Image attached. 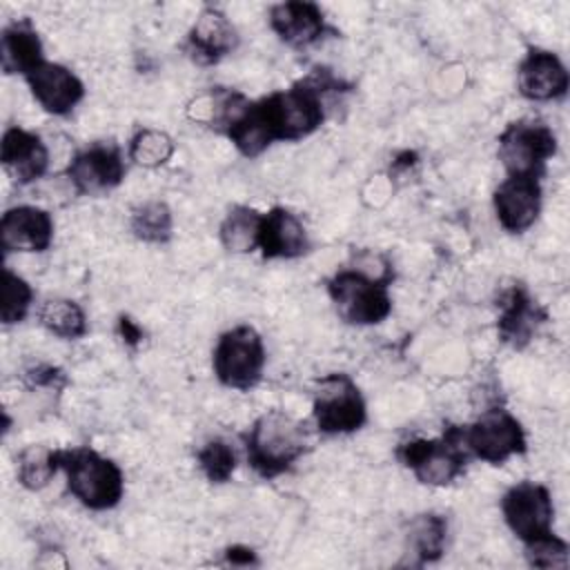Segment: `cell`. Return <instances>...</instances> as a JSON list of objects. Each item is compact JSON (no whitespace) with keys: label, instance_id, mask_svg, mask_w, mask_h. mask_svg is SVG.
I'll use <instances>...</instances> for the list:
<instances>
[{"label":"cell","instance_id":"6da1fadb","mask_svg":"<svg viewBox=\"0 0 570 570\" xmlns=\"http://www.w3.org/2000/svg\"><path fill=\"white\" fill-rule=\"evenodd\" d=\"M240 439L249 468L267 481L289 472L309 452L305 423L278 407L258 414Z\"/></svg>","mask_w":570,"mask_h":570},{"label":"cell","instance_id":"7a4b0ae2","mask_svg":"<svg viewBox=\"0 0 570 570\" xmlns=\"http://www.w3.org/2000/svg\"><path fill=\"white\" fill-rule=\"evenodd\" d=\"M58 465L67 479L69 494L87 510L105 512L125 497L122 468L94 448H58Z\"/></svg>","mask_w":570,"mask_h":570},{"label":"cell","instance_id":"3957f363","mask_svg":"<svg viewBox=\"0 0 570 570\" xmlns=\"http://www.w3.org/2000/svg\"><path fill=\"white\" fill-rule=\"evenodd\" d=\"M394 456L419 483L432 488H445L456 481L470 461L463 445V425H445L434 439L401 441Z\"/></svg>","mask_w":570,"mask_h":570},{"label":"cell","instance_id":"277c9868","mask_svg":"<svg viewBox=\"0 0 570 570\" xmlns=\"http://www.w3.org/2000/svg\"><path fill=\"white\" fill-rule=\"evenodd\" d=\"M336 316L356 327L379 325L392 314L390 283L374 278L354 265L336 269L325 283Z\"/></svg>","mask_w":570,"mask_h":570},{"label":"cell","instance_id":"5b68a950","mask_svg":"<svg viewBox=\"0 0 570 570\" xmlns=\"http://www.w3.org/2000/svg\"><path fill=\"white\" fill-rule=\"evenodd\" d=\"M258 100L274 142H298L321 129L327 116L325 96L307 78H301L292 87L272 91Z\"/></svg>","mask_w":570,"mask_h":570},{"label":"cell","instance_id":"8992f818","mask_svg":"<svg viewBox=\"0 0 570 570\" xmlns=\"http://www.w3.org/2000/svg\"><path fill=\"white\" fill-rule=\"evenodd\" d=\"M267 352L256 327L240 323L225 330L212 350V372L223 387L249 392L263 379Z\"/></svg>","mask_w":570,"mask_h":570},{"label":"cell","instance_id":"52a82bcc","mask_svg":"<svg viewBox=\"0 0 570 570\" xmlns=\"http://www.w3.org/2000/svg\"><path fill=\"white\" fill-rule=\"evenodd\" d=\"M314 428L325 436L352 434L367 423V403L358 383L345 372H330L314 385Z\"/></svg>","mask_w":570,"mask_h":570},{"label":"cell","instance_id":"ba28073f","mask_svg":"<svg viewBox=\"0 0 570 570\" xmlns=\"http://www.w3.org/2000/svg\"><path fill=\"white\" fill-rule=\"evenodd\" d=\"M557 149L559 142L552 127L534 118L510 122L497 138V156L505 176L541 178Z\"/></svg>","mask_w":570,"mask_h":570},{"label":"cell","instance_id":"9c48e42d","mask_svg":"<svg viewBox=\"0 0 570 570\" xmlns=\"http://www.w3.org/2000/svg\"><path fill=\"white\" fill-rule=\"evenodd\" d=\"M463 445L470 459L503 465L508 459L528 450V436L525 428L510 410L490 407L470 425H463Z\"/></svg>","mask_w":570,"mask_h":570},{"label":"cell","instance_id":"30bf717a","mask_svg":"<svg viewBox=\"0 0 570 570\" xmlns=\"http://www.w3.org/2000/svg\"><path fill=\"white\" fill-rule=\"evenodd\" d=\"M501 514L508 530L521 541L530 543L552 532L554 503L543 483L519 481L501 497Z\"/></svg>","mask_w":570,"mask_h":570},{"label":"cell","instance_id":"8fae6325","mask_svg":"<svg viewBox=\"0 0 570 570\" xmlns=\"http://www.w3.org/2000/svg\"><path fill=\"white\" fill-rule=\"evenodd\" d=\"M127 174V163L120 145L98 140L76 151L65 167V176L80 196H102L116 189Z\"/></svg>","mask_w":570,"mask_h":570},{"label":"cell","instance_id":"7c38bea8","mask_svg":"<svg viewBox=\"0 0 570 570\" xmlns=\"http://www.w3.org/2000/svg\"><path fill=\"white\" fill-rule=\"evenodd\" d=\"M497 307L499 341L512 350H525L550 318L543 303H539L523 283L503 289Z\"/></svg>","mask_w":570,"mask_h":570},{"label":"cell","instance_id":"4fadbf2b","mask_svg":"<svg viewBox=\"0 0 570 570\" xmlns=\"http://www.w3.org/2000/svg\"><path fill=\"white\" fill-rule=\"evenodd\" d=\"M543 187L541 178L505 176L492 191V209L497 223L508 234L528 232L541 214Z\"/></svg>","mask_w":570,"mask_h":570},{"label":"cell","instance_id":"5bb4252c","mask_svg":"<svg viewBox=\"0 0 570 570\" xmlns=\"http://www.w3.org/2000/svg\"><path fill=\"white\" fill-rule=\"evenodd\" d=\"M238 42L240 33L227 13L218 7H205L189 27L183 51L191 62L209 67L232 56L238 49Z\"/></svg>","mask_w":570,"mask_h":570},{"label":"cell","instance_id":"9a60e30c","mask_svg":"<svg viewBox=\"0 0 570 570\" xmlns=\"http://www.w3.org/2000/svg\"><path fill=\"white\" fill-rule=\"evenodd\" d=\"M517 89L530 102L561 100L570 89L568 67L554 51L530 47L517 65Z\"/></svg>","mask_w":570,"mask_h":570},{"label":"cell","instance_id":"2e32d148","mask_svg":"<svg viewBox=\"0 0 570 570\" xmlns=\"http://www.w3.org/2000/svg\"><path fill=\"white\" fill-rule=\"evenodd\" d=\"M56 223L38 205H13L0 218V247L4 254H42L53 243Z\"/></svg>","mask_w":570,"mask_h":570},{"label":"cell","instance_id":"e0dca14e","mask_svg":"<svg viewBox=\"0 0 570 570\" xmlns=\"http://www.w3.org/2000/svg\"><path fill=\"white\" fill-rule=\"evenodd\" d=\"M24 82L40 109L51 116H69L85 98V82L60 62H40Z\"/></svg>","mask_w":570,"mask_h":570},{"label":"cell","instance_id":"ac0fdd59","mask_svg":"<svg viewBox=\"0 0 570 570\" xmlns=\"http://www.w3.org/2000/svg\"><path fill=\"white\" fill-rule=\"evenodd\" d=\"M267 22L276 38L292 49H307L321 42L330 31L325 11L309 0H287L272 4Z\"/></svg>","mask_w":570,"mask_h":570},{"label":"cell","instance_id":"d6986e66","mask_svg":"<svg viewBox=\"0 0 570 570\" xmlns=\"http://www.w3.org/2000/svg\"><path fill=\"white\" fill-rule=\"evenodd\" d=\"M258 249L265 261H294L312 252V238L292 209L274 205L263 212Z\"/></svg>","mask_w":570,"mask_h":570},{"label":"cell","instance_id":"ffe728a7","mask_svg":"<svg viewBox=\"0 0 570 570\" xmlns=\"http://www.w3.org/2000/svg\"><path fill=\"white\" fill-rule=\"evenodd\" d=\"M0 163L7 176L24 187L42 178L49 169V149L40 134L24 127H7L0 142Z\"/></svg>","mask_w":570,"mask_h":570},{"label":"cell","instance_id":"44dd1931","mask_svg":"<svg viewBox=\"0 0 570 570\" xmlns=\"http://www.w3.org/2000/svg\"><path fill=\"white\" fill-rule=\"evenodd\" d=\"M45 62V47L38 29L29 18L9 22L0 33V65L7 76L20 73L22 78Z\"/></svg>","mask_w":570,"mask_h":570},{"label":"cell","instance_id":"7402d4cb","mask_svg":"<svg viewBox=\"0 0 570 570\" xmlns=\"http://www.w3.org/2000/svg\"><path fill=\"white\" fill-rule=\"evenodd\" d=\"M263 212L249 205H234L218 225V240L229 254H252L258 249Z\"/></svg>","mask_w":570,"mask_h":570},{"label":"cell","instance_id":"603a6c76","mask_svg":"<svg viewBox=\"0 0 570 570\" xmlns=\"http://www.w3.org/2000/svg\"><path fill=\"white\" fill-rule=\"evenodd\" d=\"M36 318L42 330H47L60 341H78L89 332L87 314L73 298H47L45 303H40Z\"/></svg>","mask_w":570,"mask_h":570},{"label":"cell","instance_id":"cb8c5ba5","mask_svg":"<svg viewBox=\"0 0 570 570\" xmlns=\"http://www.w3.org/2000/svg\"><path fill=\"white\" fill-rule=\"evenodd\" d=\"M445 539H448V521L443 514L436 512H423L416 514L410 521L405 543L412 557H416V563H434L445 552Z\"/></svg>","mask_w":570,"mask_h":570},{"label":"cell","instance_id":"d4e9b609","mask_svg":"<svg viewBox=\"0 0 570 570\" xmlns=\"http://www.w3.org/2000/svg\"><path fill=\"white\" fill-rule=\"evenodd\" d=\"M60 472L58 448L45 443H31L16 456V479L24 490L38 492L47 488Z\"/></svg>","mask_w":570,"mask_h":570},{"label":"cell","instance_id":"484cf974","mask_svg":"<svg viewBox=\"0 0 570 570\" xmlns=\"http://www.w3.org/2000/svg\"><path fill=\"white\" fill-rule=\"evenodd\" d=\"M129 229L147 245H165L174 236V214L165 200H145L131 209Z\"/></svg>","mask_w":570,"mask_h":570},{"label":"cell","instance_id":"4316f807","mask_svg":"<svg viewBox=\"0 0 570 570\" xmlns=\"http://www.w3.org/2000/svg\"><path fill=\"white\" fill-rule=\"evenodd\" d=\"M176 151L174 138L154 127H140L134 131V136L127 142V158L145 169H156L169 163V158Z\"/></svg>","mask_w":570,"mask_h":570},{"label":"cell","instance_id":"83f0119b","mask_svg":"<svg viewBox=\"0 0 570 570\" xmlns=\"http://www.w3.org/2000/svg\"><path fill=\"white\" fill-rule=\"evenodd\" d=\"M196 465L209 483L223 485L234 476L238 465V454L229 441L209 439L196 450Z\"/></svg>","mask_w":570,"mask_h":570},{"label":"cell","instance_id":"f1b7e54d","mask_svg":"<svg viewBox=\"0 0 570 570\" xmlns=\"http://www.w3.org/2000/svg\"><path fill=\"white\" fill-rule=\"evenodd\" d=\"M36 292L29 285V281H24L20 274H16L11 267L4 265L2 269V307H0V318L2 325H18L27 318V314L31 312Z\"/></svg>","mask_w":570,"mask_h":570},{"label":"cell","instance_id":"f546056e","mask_svg":"<svg viewBox=\"0 0 570 570\" xmlns=\"http://www.w3.org/2000/svg\"><path fill=\"white\" fill-rule=\"evenodd\" d=\"M523 554L528 566L541 568V570H566L570 561V546L566 539L557 537L554 532L539 537L530 543H523Z\"/></svg>","mask_w":570,"mask_h":570},{"label":"cell","instance_id":"4dcf8cb0","mask_svg":"<svg viewBox=\"0 0 570 570\" xmlns=\"http://www.w3.org/2000/svg\"><path fill=\"white\" fill-rule=\"evenodd\" d=\"M22 381L29 390H62L67 385V376L58 365L51 363H33L22 370Z\"/></svg>","mask_w":570,"mask_h":570},{"label":"cell","instance_id":"1f68e13d","mask_svg":"<svg viewBox=\"0 0 570 570\" xmlns=\"http://www.w3.org/2000/svg\"><path fill=\"white\" fill-rule=\"evenodd\" d=\"M223 554H225V566H258L256 552L240 543L229 546Z\"/></svg>","mask_w":570,"mask_h":570},{"label":"cell","instance_id":"d6a6232c","mask_svg":"<svg viewBox=\"0 0 570 570\" xmlns=\"http://www.w3.org/2000/svg\"><path fill=\"white\" fill-rule=\"evenodd\" d=\"M118 336L127 343V345H138L142 341V327L129 318V316H120L118 318Z\"/></svg>","mask_w":570,"mask_h":570}]
</instances>
